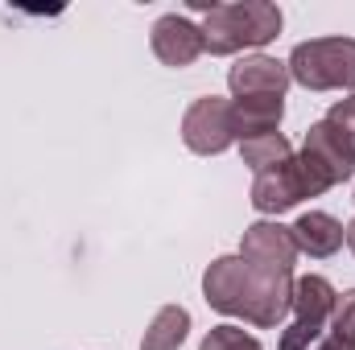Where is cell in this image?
<instances>
[{"label": "cell", "instance_id": "obj_1", "mask_svg": "<svg viewBox=\"0 0 355 350\" xmlns=\"http://www.w3.org/2000/svg\"><path fill=\"white\" fill-rule=\"evenodd\" d=\"M202 50L207 54H240V50H261L281 33V8L268 0H236V4H202Z\"/></svg>", "mask_w": 355, "mask_h": 350}, {"label": "cell", "instance_id": "obj_2", "mask_svg": "<svg viewBox=\"0 0 355 350\" xmlns=\"http://www.w3.org/2000/svg\"><path fill=\"white\" fill-rule=\"evenodd\" d=\"M289 79L306 91H355V37H314L293 46Z\"/></svg>", "mask_w": 355, "mask_h": 350}, {"label": "cell", "instance_id": "obj_3", "mask_svg": "<svg viewBox=\"0 0 355 350\" xmlns=\"http://www.w3.org/2000/svg\"><path fill=\"white\" fill-rule=\"evenodd\" d=\"M318 194H327V185H322L318 174L306 169L302 157H289V161L272 165L265 174H257V181H252V206L261 214H285L302 198H318Z\"/></svg>", "mask_w": 355, "mask_h": 350}, {"label": "cell", "instance_id": "obj_4", "mask_svg": "<svg viewBox=\"0 0 355 350\" xmlns=\"http://www.w3.org/2000/svg\"><path fill=\"white\" fill-rule=\"evenodd\" d=\"M182 140L190 153L198 157H219L223 149L236 145V128H232V103L219 95H202L186 107L182 116Z\"/></svg>", "mask_w": 355, "mask_h": 350}, {"label": "cell", "instance_id": "obj_5", "mask_svg": "<svg viewBox=\"0 0 355 350\" xmlns=\"http://www.w3.org/2000/svg\"><path fill=\"white\" fill-rule=\"evenodd\" d=\"M293 309V276L281 272H261L248 264V284H244V301H240V317L248 326L272 330L285 322V313Z\"/></svg>", "mask_w": 355, "mask_h": 350}, {"label": "cell", "instance_id": "obj_6", "mask_svg": "<svg viewBox=\"0 0 355 350\" xmlns=\"http://www.w3.org/2000/svg\"><path fill=\"white\" fill-rule=\"evenodd\" d=\"M297 157L306 161V169H310V174L322 177V185H327V190H331V185H343V181L355 174V153L343 145V136H339L327 120L310 124L306 145H302V153H297Z\"/></svg>", "mask_w": 355, "mask_h": 350}, {"label": "cell", "instance_id": "obj_7", "mask_svg": "<svg viewBox=\"0 0 355 350\" xmlns=\"http://www.w3.org/2000/svg\"><path fill=\"white\" fill-rule=\"evenodd\" d=\"M240 256L252 264V268H261V272H281V276H293V264H297V243H293L289 227L261 219V223H252V227L244 231V239H240Z\"/></svg>", "mask_w": 355, "mask_h": 350}, {"label": "cell", "instance_id": "obj_8", "mask_svg": "<svg viewBox=\"0 0 355 350\" xmlns=\"http://www.w3.org/2000/svg\"><path fill=\"white\" fill-rule=\"evenodd\" d=\"M153 54H157L162 66H174V71L190 66L202 54V29L190 17H178V12L157 17V25H153Z\"/></svg>", "mask_w": 355, "mask_h": 350}, {"label": "cell", "instance_id": "obj_9", "mask_svg": "<svg viewBox=\"0 0 355 350\" xmlns=\"http://www.w3.org/2000/svg\"><path fill=\"white\" fill-rule=\"evenodd\" d=\"M289 83H293L289 66L281 58H268V54H248L227 71V87L236 99H248V95H281L285 99Z\"/></svg>", "mask_w": 355, "mask_h": 350}, {"label": "cell", "instance_id": "obj_10", "mask_svg": "<svg viewBox=\"0 0 355 350\" xmlns=\"http://www.w3.org/2000/svg\"><path fill=\"white\" fill-rule=\"evenodd\" d=\"M289 235H293V243H297V256H310V260H331V256L343 248V239H347L343 223H339L335 214H327V210H306V214L289 227Z\"/></svg>", "mask_w": 355, "mask_h": 350}, {"label": "cell", "instance_id": "obj_11", "mask_svg": "<svg viewBox=\"0 0 355 350\" xmlns=\"http://www.w3.org/2000/svg\"><path fill=\"white\" fill-rule=\"evenodd\" d=\"M285 116V99L281 95H248V99H232V128L236 140H257L277 132Z\"/></svg>", "mask_w": 355, "mask_h": 350}, {"label": "cell", "instance_id": "obj_12", "mask_svg": "<svg viewBox=\"0 0 355 350\" xmlns=\"http://www.w3.org/2000/svg\"><path fill=\"white\" fill-rule=\"evenodd\" d=\"M335 284L327 276H297L293 280V313L302 326H327L331 313H335Z\"/></svg>", "mask_w": 355, "mask_h": 350}, {"label": "cell", "instance_id": "obj_13", "mask_svg": "<svg viewBox=\"0 0 355 350\" xmlns=\"http://www.w3.org/2000/svg\"><path fill=\"white\" fill-rule=\"evenodd\" d=\"M190 334V313L182 305H162L141 338V350H178Z\"/></svg>", "mask_w": 355, "mask_h": 350}, {"label": "cell", "instance_id": "obj_14", "mask_svg": "<svg viewBox=\"0 0 355 350\" xmlns=\"http://www.w3.org/2000/svg\"><path fill=\"white\" fill-rule=\"evenodd\" d=\"M240 157H244L248 169L265 174V169H272V165L289 161L293 149H289V140H285L281 132H268V136H257V140H240Z\"/></svg>", "mask_w": 355, "mask_h": 350}, {"label": "cell", "instance_id": "obj_15", "mask_svg": "<svg viewBox=\"0 0 355 350\" xmlns=\"http://www.w3.org/2000/svg\"><path fill=\"white\" fill-rule=\"evenodd\" d=\"M198 350H265V347L252 334H244V326H215V330H207Z\"/></svg>", "mask_w": 355, "mask_h": 350}, {"label": "cell", "instance_id": "obj_16", "mask_svg": "<svg viewBox=\"0 0 355 350\" xmlns=\"http://www.w3.org/2000/svg\"><path fill=\"white\" fill-rule=\"evenodd\" d=\"M327 124L343 136V145L355 153V95L347 99H339V103H331V111H327Z\"/></svg>", "mask_w": 355, "mask_h": 350}, {"label": "cell", "instance_id": "obj_17", "mask_svg": "<svg viewBox=\"0 0 355 350\" xmlns=\"http://www.w3.org/2000/svg\"><path fill=\"white\" fill-rule=\"evenodd\" d=\"M331 330H335L339 338L355 342V288L339 293V301H335V313H331Z\"/></svg>", "mask_w": 355, "mask_h": 350}, {"label": "cell", "instance_id": "obj_18", "mask_svg": "<svg viewBox=\"0 0 355 350\" xmlns=\"http://www.w3.org/2000/svg\"><path fill=\"white\" fill-rule=\"evenodd\" d=\"M322 342V326H302L293 322L285 334H281V350H314Z\"/></svg>", "mask_w": 355, "mask_h": 350}, {"label": "cell", "instance_id": "obj_19", "mask_svg": "<svg viewBox=\"0 0 355 350\" xmlns=\"http://www.w3.org/2000/svg\"><path fill=\"white\" fill-rule=\"evenodd\" d=\"M314 350H355V342L339 338V334H322V342H318Z\"/></svg>", "mask_w": 355, "mask_h": 350}, {"label": "cell", "instance_id": "obj_20", "mask_svg": "<svg viewBox=\"0 0 355 350\" xmlns=\"http://www.w3.org/2000/svg\"><path fill=\"white\" fill-rule=\"evenodd\" d=\"M343 231H347V239H343V243L352 248V256H355V219H352V223H347V227H343Z\"/></svg>", "mask_w": 355, "mask_h": 350}]
</instances>
